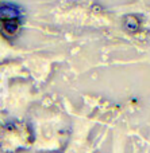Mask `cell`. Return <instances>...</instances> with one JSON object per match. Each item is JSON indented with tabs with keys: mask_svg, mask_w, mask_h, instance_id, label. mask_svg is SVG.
Here are the masks:
<instances>
[{
	"mask_svg": "<svg viewBox=\"0 0 150 153\" xmlns=\"http://www.w3.org/2000/svg\"><path fill=\"white\" fill-rule=\"evenodd\" d=\"M20 8L11 3H3L0 4V20L7 22L14 20V19H20Z\"/></svg>",
	"mask_w": 150,
	"mask_h": 153,
	"instance_id": "1",
	"label": "cell"
},
{
	"mask_svg": "<svg viewBox=\"0 0 150 153\" xmlns=\"http://www.w3.org/2000/svg\"><path fill=\"white\" fill-rule=\"evenodd\" d=\"M19 26H20V22H19V19H14V20L3 22V27H2L3 35H4V36H7V38L14 36V35L18 32Z\"/></svg>",
	"mask_w": 150,
	"mask_h": 153,
	"instance_id": "2",
	"label": "cell"
}]
</instances>
